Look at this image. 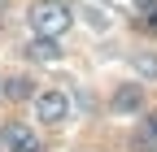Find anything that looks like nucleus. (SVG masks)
Masks as SVG:
<instances>
[{"label":"nucleus","instance_id":"2","mask_svg":"<svg viewBox=\"0 0 157 152\" xmlns=\"http://www.w3.org/2000/svg\"><path fill=\"white\" fill-rule=\"evenodd\" d=\"M35 118L44 122V126H57V122H66L70 118V96L66 91H35Z\"/></svg>","mask_w":157,"mask_h":152},{"label":"nucleus","instance_id":"9","mask_svg":"<svg viewBox=\"0 0 157 152\" xmlns=\"http://www.w3.org/2000/svg\"><path fill=\"white\" fill-rule=\"evenodd\" d=\"M0 96H5V78H0Z\"/></svg>","mask_w":157,"mask_h":152},{"label":"nucleus","instance_id":"7","mask_svg":"<svg viewBox=\"0 0 157 152\" xmlns=\"http://www.w3.org/2000/svg\"><path fill=\"white\" fill-rule=\"evenodd\" d=\"M135 70H140L144 78H157V56H148V52H144V56H135Z\"/></svg>","mask_w":157,"mask_h":152},{"label":"nucleus","instance_id":"4","mask_svg":"<svg viewBox=\"0 0 157 152\" xmlns=\"http://www.w3.org/2000/svg\"><path fill=\"white\" fill-rule=\"evenodd\" d=\"M31 61H44V65H57L61 61V48H57V39H35V44H26L22 48Z\"/></svg>","mask_w":157,"mask_h":152},{"label":"nucleus","instance_id":"1","mask_svg":"<svg viewBox=\"0 0 157 152\" xmlns=\"http://www.w3.org/2000/svg\"><path fill=\"white\" fill-rule=\"evenodd\" d=\"M26 22H31V31H35V39H57V35L70 31L74 13L66 9V0H39V5H31Z\"/></svg>","mask_w":157,"mask_h":152},{"label":"nucleus","instance_id":"3","mask_svg":"<svg viewBox=\"0 0 157 152\" xmlns=\"http://www.w3.org/2000/svg\"><path fill=\"white\" fill-rule=\"evenodd\" d=\"M0 139H5V148H9V152H39V135H35L26 122H5Z\"/></svg>","mask_w":157,"mask_h":152},{"label":"nucleus","instance_id":"5","mask_svg":"<svg viewBox=\"0 0 157 152\" xmlns=\"http://www.w3.org/2000/svg\"><path fill=\"white\" fill-rule=\"evenodd\" d=\"M140 104H144V91L135 87V83H127V87L113 91V109H118V113H135Z\"/></svg>","mask_w":157,"mask_h":152},{"label":"nucleus","instance_id":"8","mask_svg":"<svg viewBox=\"0 0 157 152\" xmlns=\"http://www.w3.org/2000/svg\"><path fill=\"white\" fill-rule=\"evenodd\" d=\"M148 135L157 139V113H148Z\"/></svg>","mask_w":157,"mask_h":152},{"label":"nucleus","instance_id":"6","mask_svg":"<svg viewBox=\"0 0 157 152\" xmlns=\"http://www.w3.org/2000/svg\"><path fill=\"white\" fill-rule=\"evenodd\" d=\"M5 96H13V100H31V96H35V83L26 78V74H13V78H5Z\"/></svg>","mask_w":157,"mask_h":152}]
</instances>
